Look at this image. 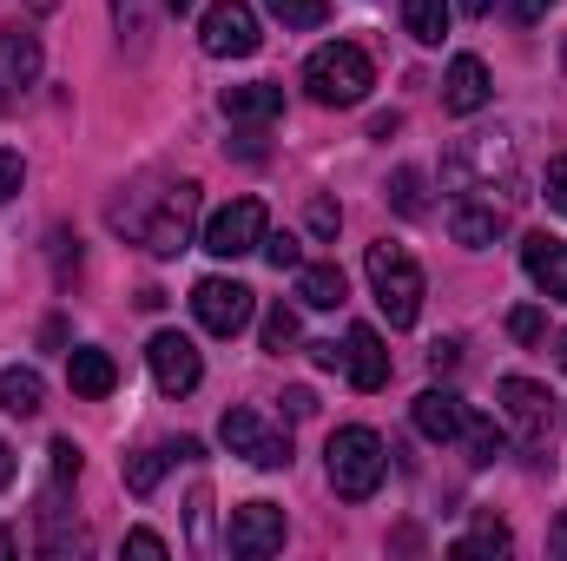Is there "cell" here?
<instances>
[{"label": "cell", "instance_id": "45", "mask_svg": "<svg viewBox=\"0 0 567 561\" xmlns=\"http://www.w3.org/2000/svg\"><path fill=\"white\" fill-rule=\"evenodd\" d=\"M165 7H172V13H192V7H198V0H165Z\"/></svg>", "mask_w": 567, "mask_h": 561}, {"label": "cell", "instance_id": "10", "mask_svg": "<svg viewBox=\"0 0 567 561\" xmlns=\"http://www.w3.org/2000/svg\"><path fill=\"white\" fill-rule=\"evenodd\" d=\"M145 364H152V384H158L165 397H192V390H198V377H205L198 344H192V337H178V330H158V337L145 344Z\"/></svg>", "mask_w": 567, "mask_h": 561}, {"label": "cell", "instance_id": "15", "mask_svg": "<svg viewBox=\"0 0 567 561\" xmlns=\"http://www.w3.org/2000/svg\"><path fill=\"white\" fill-rule=\"evenodd\" d=\"M522 265H528V278L542 284L555 304H567V238L528 232V238H522Z\"/></svg>", "mask_w": 567, "mask_h": 561}, {"label": "cell", "instance_id": "30", "mask_svg": "<svg viewBox=\"0 0 567 561\" xmlns=\"http://www.w3.org/2000/svg\"><path fill=\"white\" fill-rule=\"evenodd\" d=\"M258 252H265L278 272H297V265H303V245H297L290 232H265V245H258Z\"/></svg>", "mask_w": 567, "mask_h": 561}, {"label": "cell", "instance_id": "33", "mask_svg": "<svg viewBox=\"0 0 567 561\" xmlns=\"http://www.w3.org/2000/svg\"><path fill=\"white\" fill-rule=\"evenodd\" d=\"M20 185H27V159H20V152H7V145H0V205H7V198H13V192H20Z\"/></svg>", "mask_w": 567, "mask_h": 561}, {"label": "cell", "instance_id": "44", "mask_svg": "<svg viewBox=\"0 0 567 561\" xmlns=\"http://www.w3.org/2000/svg\"><path fill=\"white\" fill-rule=\"evenodd\" d=\"M13 549H20V542H13V536H7V529H0V555H13Z\"/></svg>", "mask_w": 567, "mask_h": 561}, {"label": "cell", "instance_id": "43", "mask_svg": "<svg viewBox=\"0 0 567 561\" xmlns=\"http://www.w3.org/2000/svg\"><path fill=\"white\" fill-rule=\"evenodd\" d=\"M133 7H140V0H113V13H120V20H133Z\"/></svg>", "mask_w": 567, "mask_h": 561}, {"label": "cell", "instance_id": "20", "mask_svg": "<svg viewBox=\"0 0 567 561\" xmlns=\"http://www.w3.org/2000/svg\"><path fill=\"white\" fill-rule=\"evenodd\" d=\"M449 232H455V245H468V252H488V245L502 238V205L462 198V205L449 212Z\"/></svg>", "mask_w": 567, "mask_h": 561}, {"label": "cell", "instance_id": "23", "mask_svg": "<svg viewBox=\"0 0 567 561\" xmlns=\"http://www.w3.org/2000/svg\"><path fill=\"white\" fill-rule=\"evenodd\" d=\"M297 297L310 304V310H337L343 297H350V284L337 265H297Z\"/></svg>", "mask_w": 567, "mask_h": 561}, {"label": "cell", "instance_id": "8", "mask_svg": "<svg viewBox=\"0 0 567 561\" xmlns=\"http://www.w3.org/2000/svg\"><path fill=\"white\" fill-rule=\"evenodd\" d=\"M218 436H225V449L231 456H245L251 469H290V436H271L265 429V417L258 410H225V422H218Z\"/></svg>", "mask_w": 567, "mask_h": 561}, {"label": "cell", "instance_id": "1", "mask_svg": "<svg viewBox=\"0 0 567 561\" xmlns=\"http://www.w3.org/2000/svg\"><path fill=\"white\" fill-rule=\"evenodd\" d=\"M303 86H310L317 106H357L377 86V67H370V53L357 40H330V47H317L303 60Z\"/></svg>", "mask_w": 567, "mask_h": 561}, {"label": "cell", "instance_id": "14", "mask_svg": "<svg viewBox=\"0 0 567 561\" xmlns=\"http://www.w3.org/2000/svg\"><path fill=\"white\" fill-rule=\"evenodd\" d=\"M442 106L462 113V120L488 106V67H482L475 53H455V60H449V73H442Z\"/></svg>", "mask_w": 567, "mask_h": 561}, {"label": "cell", "instance_id": "9", "mask_svg": "<svg viewBox=\"0 0 567 561\" xmlns=\"http://www.w3.org/2000/svg\"><path fill=\"white\" fill-rule=\"evenodd\" d=\"M192 310H198V324L212 330V337H238L245 324H251V284L238 278H205L198 290H192Z\"/></svg>", "mask_w": 567, "mask_h": 561}, {"label": "cell", "instance_id": "7", "mask_svg": "<svg viewBox=\"0 0 567 561\" xmlns=\"http://www.w3.org/2000/svg\"><path fill=\"white\" fill-rule=\"evenodd\" d=\"M265 232H271L265 205H258V198H231L225 212L205 218V252H212V258H245V252L265 245Z\"/></svg>", "mask_w": 567, "mask_h": 561}, {"label": "cell", "instance_id": "25", "mask_svg": "<svg viewBox=\"0 0 567 561\" xmlns=\"http://www.w3.org/2000/svg\"><path fill=\"white\" fill-rule=\"evenodd\" d=\"M462 436H468V462H475V469H488V462H502V456H508V436H502V422L468 417V429H462Z\"/></svg>", "mask_w": 567, "mask_h": 561}, {"label": "cell", "instance_id": "18", "mask_svg": "<svg viewBox=\"0 0 567 561\" xmlns=\"http://www.w3.org/2000/svg\"><path fill=\"white\" fill-rule=\"evenodd\" d=\"M225 120H238V126H265V120H278L284 113V86L271 80H251V86H225Z\"/></svg>", "mask_w": 567, "mask_h": 561}, {"label": "cell", "instance_id": "3", "mask_svg": "<svg viewBox=\"0 0 567 561\" xmlns=\"http://www.w3.org/2000/svg\"><path fill=\"white\" fill-rule=\"evenodd\" d=\"M363 272H370V290H377L390 330H410V324L423 317V272H416V258H410L403 245H390V238L370 245V252H363Z\"/></svg>", "mask_w": 567, "mask_h": 561}, {"label": "cell", "instance_id": "24", "mask_svg": "<svg viewBox=\"0 0 567 561\" xmlns=\"http://www.w3.org/2000/svg\"><path fill=\"white\" fill-rule=\"evenodd\" d=\"M403 27H410V40L442 47V33H449V0H403Z\"/></svg>", "mask_w": 567, "mask_h": 561}, {"label": "cell", "instance_id": "32", "mask_svg": "<svg viewBox=\"0 0 567 561\" xmlns=\"http://www.w3.org/2000/svg\"><path fill=\"white\" fill-rule=\"evenodd\" d=\"M337 225H343L337 198H310V238H337Z\"/></svg>", "mask_w": 567, "mask_h": 561}, {"label": "cell", "instance_id": "39", "mask_svg": "<svg viewBox=\"0 0 567 561\" xmlns=\"http://www.w3.org/2000/svg\"><path fill=\"white\" fill-rule=\"evenodd\" d=\"M310 364H317V370H337V364H343V350H337V344H310Z\"/></svg>", "mask_w": 567, "mask_h": 561}, {"label": "cell", "instance_id": "21", "mask_svg": "<svg viewBox=\"0 0 567 561\" xmlns=\"http://www.w3.org/2000/svg\"><path fill=\"white\" fill-rule=\"evenodd\" d=\"M192 456H198V442H192V436L145 449V456H133V469H126V489H133V496H152V489H158V476H165L172 462H192Z\"/></svg>", "mask_w": 567, "mask_h": 561}, {"label": "cell", "instance_id": "40", "mask_svg": "<svg viewBox=\"0 0 567 561\" xmlns=\"http://www.w3.org/2000/svg\"><path fill=\"white\" fill-rule=\"evenodd\" d=\"M548 7H555V0H515V20H522V27H535Z\"/></svg>", "mask_w": 567, "mask_h": 561}, {"label": "cell", "instance_id": "42", "mask_svg": "<svg viewBox=\"0 0 567 561\" xmlns=\"http://www.w3.org/2000/svg\"><path fill=\"white\" fill-rule=\"evenodd\" d=\"M455 7H462V13H475V20H482V13H495V0H455Z\"/></svg>", "mask_w": 567, "mask_h": 561}, {"label": "cell", "instance_id": "2", "mask_svg": "<svg viewBox=\"0 0 567 561\" xmlns=\"http://www.w3.org/2000/svg\"><path fill=\"white\" fill-rule=\"evenodd\" d=\"M330 489L343 496V502H370L377 489H383V469H390V449H383V436L377 429H363V422H350V429H337L330 436Z\"/></svg>", "mask_w": 567, "mask_h": 561}, {"label": "cell", "instance_id": "17", "mask_svg": "<svg viewBox=\"0 0 567 561\" xmlns=\"http://www.w3.org/2000/svg\"><path fill=\"white\" fill-rule=\"evenodd\" d=\"M66 384H73V397L100 404V397H113V390H120V364H113L100 344H86V350H73V357H66Z\"/></svg>", "mask_w": 567, "mask_h": 561}, {"label": "cell", "instance_id": "5", "mask_svg": "<svg viewBox=\"0 0 567 561\" xmlns=\"http://www.w3.org/2000/svg\"><path fill=\"white\" fill-rule=\"evenodd\" d=\"M192 225H198V185L178 178V185L152 192V218L133 225V238H140L152 258H178V252L192 245Z\"/></svg>", "mask_w": 567, "mask_h": 561}, {"label": "cell", "instance_id": "12", "mask_svg": "<svg viewBox=\"0 0 567 561\" xmlns=\"http://www.w3.org/2000/svg\"><path fill=\"white\" fill-rule=\"evenodd\" d=\"M343 370H350L357 390H383V384H390V350H383V337H377L370 324H350V337H343Z\"/></svg>", "mask_w": 567, "mask_h": 561}, {"label": "cell", "instance_id": "31", "mask_svg": "<svg viewBox=\"0 0 567 561\" xmlns=\"http://www.w3.org/2000/svg\"><path fill=\"white\" fill-rule=\"evenodd\" d=\"M542 330H548V317H542L535 304H522V310H508V337H515V344H542Z\"/></svg>", "mask_w": 567, "mask_h": 561}, {"label": "cell", "instance_id": "34", "mask_svg": "<svg viewBox=\"0 0 567 561\" xmlns=\"http://www.w3.org/2000/svg\"><path fill=\"white\" fill-rule=\"evenodd\" d=\"M47 456H53V476H60V482H73V476H80V449H73V436H53V449H47Z\"/></svg>", "mask_w": 567, "mask_h": 561}, {"label": "cell", "instance_id": "29", "mask_svg": "<svg viewBox=\"0 0 567 561\" xmlns=\"http://www.w3.org/2000/svg\"><path fill=\"white\" fill-rule=\"evenodd\" d=\"M290 344H297V310H290V304H271V310H265V350H290Z\"/></svg>", "mask_w": 567, "mask_h": 561}, {"label": "cell", "instance_id": "16", "mask_svg": "<svg viewBox=\"0 0 567 561\" xmlns=\"http://www.w3.org/2000/svg\"><path fill=\"white\" fill-rule=\"evenodd\" d=\"M33 80H40V40L20 27H0V100H13Z\"/></svg>", "mask_w": 567, "mask_h": 561}, {"label": "cell", "instance_id": "36", "mask_svg": "<svg viewBox=\"0 0 567 561\" xmlns=\"http://www.w3.org/2000/svg\"><path fill=\"white\" fill-rule=\"evenodd\" d=\"M126 555H145V561H158V555H165V542H158L152 529H133V536H126Z\"/></svg>", "mask_w": 567, "mask_h": 561}, {"label": "cell", "instance_id": "41", "mask_svg": "<svg viewBox=\"0 0 567 561\" xmlns=\"http://www.w3.org/2000/svg\"><path fill=\"white\" fill-rule=\"evenodd\" d=\"M13 476H20V462H13V449L0 442V489H13Z\"/></svg>", "mask_w": 567, "mask_h": 561}, {"label": "cell", "instance_id": "19", "mask_svg": "<svg viewBox=\"0 0 567 561\" xmlns=\"http://www.w3.org/2000/svg\"><path fill=\"white\" fill-rule=\"evenodd\" d=\"M416 429H423L429 442H455V436L468 429L462 397H455V390H423V397H416Z\"/></svg>", "mask_w": 567, "mask_h": 561}, {"label": "cell", "instance_id": "37", "mask_svg": "<svg viewBox=\"0 0 567 561\" xmlns=\"http://www.w3.org/2000/svg\"><path fill=\"white\" fill-rule=\"evenodd\" d=\"M455 357H462V344H449V337H442V344H429V370H435V377H442V370H455Z\"/></svg>", "mask_w": 567, "mask_h": 561}, {"label": "cell", "instance_id": "28", "mask_svg": "<svg viewBox=\"0 0 567 561\" xmlns=\"http://www.w3.org/2000/svg\"><path fill=\"white\" fill-rule=\"evenodd\" d=\"M284 27H323L330 20V0H265Z\"/></svg>", "mask_w": 567, "mask_h": 561}, {"label": "cell", "instance_id": "27", "mask_svg": "<svg viewBox=\"0 0 567 561\" xmlns=\"http://www.w3.org/2000/svg\"><path fill=\"white\" fill-rule=\"evenodd\" d=\"M390 205H396L403 218H423V212H429V198H423V172H416V165H403V172L390 178Z\"/></svg>", "mask_w": 567, "mask_h": 561}, {"label": "cell", "instance_id": "4", "mask_svg": "<svg viewBox=\"0 0 567 561\" xmlns=\"http://www.w3.org/2000/svg\"><path fill=\"white\" fill-rule=\"evenodd\" d=\"M455 185H468V192H488L495 178H502V192L508 198H522L515 185H522V165H515V140L508 133H468V140L449 152V165H442Z\"/></svg>", "mask_w": 567, "mask_h": 561}, {"label": "cell", "instance_id": "26", "mask_svg": "<svg viewBox=\"0 0 567 561\" xmlns=\"http://www.w3.org/2000/svg\"><path fill=\"white\" fill-rule=\"evenodd\" d=\"M475 555H508V529H502L495 516H482V522H475V536H462V542H455V561H475Z\"/></svg>", "mask_w": 567, "mask_h": 561}, {"label": "cell", "instance_id": "38", "mask_svg": "<svg viewBox=\"0 0 567 561\" xmlns=\"http://www.w3.org/2000/svg\"><path fill=\"white\" fill-rule=\"evenodd\" d=\"M284 417H317V397H310V390H284Z\"/></svg>", "mask_w": 567, "mask_h": 561}, {"label": "cell", "instance_id": "46", "mask_svg": "<svg viewBox=\"0 0 567 561\" xmlns=\"http://www.w3.org/2000/svg\"><path fill=\"white\" fill-rule=\"evenodd\" d=\"M555 357H561V370H567V330H561V337H555Z\"/></svg>", "mask_w": 567, "mask_h": 561}, {"label": "cell", "instance_id": "6", "mask_svg": "<svg viewBox=\"0 0 567 561\" xmlns=\"http://www.w3.org/2000/svg\"><path fill=\"white\" fill-rule=\"evenodd\" d=\"M258 13L245 7V0H212L205 7V20H198V47L212 53V60H251L258 53Z\"/></svg>", "mask_w": 567, "mask_h": 561}, {"label": "cell", "instance_id": "11", "mask_svg": "<svg viewBox=\"0 0 567 561\" xmlns=\"http://www.w3.org/2000/svg\"><path fill=\"white\" fill-rule=\"evenodd\" d=\"M225 542H231V555H278L284 549V509L278 502H245V509H231V529H225Z\"/></svg>", "mask_w": 567, "mask_h": 561}, {"label": "cell", "instance_id": "13", "mask_svg": "<svg viewBox=\"0 0 567 561\" xmlns=\"http://www.w3.org/2000/svg\"><path fill=\"white\" fill-rule=\"evenodd\" d=\"M495 397H502V417L515 422L522 436H542V429H548V404H555L548 384H535V377H502Z\"/></svg>", "mask_w": 567, "mask_h": 561}, {"label": "cell", "instance_id": "35", "mask_svg": "<svg viewBox=\"0 0 567 561\" xmlns=\"http://www.w3.org/2000/svg\"><path fill=\"white\" fill-rule=\"evenodd\" d=\"M548 205H555V212L567 218V152L555 159V165H548Z\"/></svg>", "mask_w": 567, "mask_h": 561}, {"label": "cell", "instance_id": "22", "mask_svg": "<svg viewBox=\"0 0 567 561\" xmlns=\"http://www.w3.org/2000/svg\"><path fill=\"white\" fill-rule=\"evenodd\" d=\"M0 410L7 417H40L47 410V384H40V370H0Z\"/></svg>", "mask_w": 567, "mask_h": 561}]
</instances>
